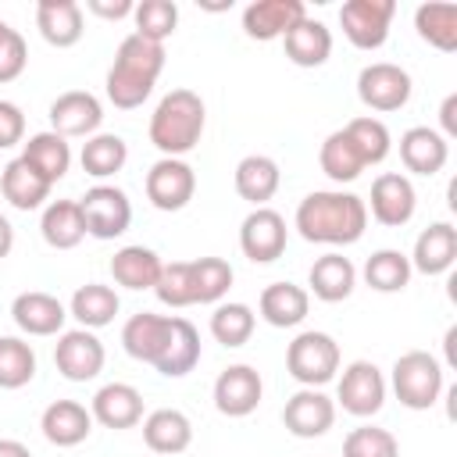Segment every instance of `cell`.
Instances as JSON below:
<instances>
[{
	"label": "cell",
	"mask_w": 457,
	"mask_h": 457,
	"mask_svg": "<svg viewBox=\"0 0 457 457\" xmlns=\"http://www.w3.org/2000/svg\"><path fill=\"white\" fill-rule=\"evenodd\" d=\"M296 232L307 243L350 246L368 228V207L357 193L343 189H314L296 204Z\"/></svg>",
	"instance_id": "1"
},
{
	"label": "cell",
	"mask_w": 457,
	"mask_h": 457,
	"mask_svg": "<svg viewBox=\"0 0 457 457\" xmlns=\"http://www.w3.org/2000/svg\"><path fill=\"white\" fill-rule=\"evenodd\" d=\"M164 71V43H150L143 36H125L118 43V54H114V64L107 71V100L121 111H132V107H143V100L154 93V82L157 75Z\"/></svg>",
	"instance_id": "2"
},
{
	"label": "cell",
	"mask_w": 457,
	"mask_h": 457,
	"mask_svg": "<svg viewBox=\"0 0 457 457\" xmlns=\"http://www.w3.org/2000/svg\"><path fill=\"white\" fill-rule=\"evenodd\" d=\"M207 125V111L200 93L193 89H171L161 96V104L150 114V143L164 154V157H182L189 154Z\"/></svg>",
	"instance_id": "3"
},
{
	"label": "cell",
	"mask_w": 457,
	"mask_h": 457,
	"mask_svg": "<svg viewBox=\"0 0 457 457\" xmlns=\"http://www.w3.org/2000/svg\"><path fill=\"white\" fill-rule=\"evenodd\" d=\"M286 371L307 389H318V386L332 382L336 371H339V343L328 332H318V328L300 332L286 346Z\"/></svg>",
	"instance_id": "4"
},
{
	"label": "cell",
	"mask_w": 457,
	"mask_h": 457,
	"mask_svg": "<svg viewBox=\"0 0 457 457\" xmlns=\"http://www.w3.org/2000/svg\"><path fill=\"white\" fill-rule=\"evenodd\" d=\"M393 393L411 411H428L443 393V364L428 350H407L393 364Z\"/></svg>",
	"instance_id": "5"
},
{
	"label": "cell",
	"mask_w": 457,
	"mask_h": 457,
	"mask_svg": "<svg viewBox=\"0 0 457 457\" xmlns=\"http://www.w3.org/2000/svg\"><path fill=\"white\" fill-rule=\"evenodd\" d=\"M79 211L86 221V236H93V239H118L132 225V204H129L125 189H118V186L86 189V196L79 200Z\"/></svg>",
	"instance_id": "6"
},
{
	"label": "cell",
	"mask_w": 457,
	"mask_h": 457,
	"mask_svg": "<svg viewBox=\"0 0 457 457\" xmlns=\"http://www.w3.org/2000/svg\"><path fill=\"white\" fill-rule=\"evenodd\" d=\"M411 75L407 68L393 64V61H375V64H364L361 75H357V96L368 111H400L407 100H411Z\"/></svg>",
	"instance_id": "7"
},
{
	"label": "cell",
	"mask_w": 457,
	"mask_h": 457,
	"mask_svg": "<svg viewBox=\"0 0 457 457\" xmlns=\"http://www.w3.org/2000/svg\"><path fill=\"white\" fill-rule=\"evenodd\" d=\"M393 14H396L393 0H346L339 7V25L357 50H378L389 39Z\"/></svg>",
	"instance_id": "8"
},
{
	"label": "cell",
	"mask_w": 457,
	"mask_h": 457,
	"mask_svg": "<svg viewBox=\"0 0 457 457\" xmlns=\"http://www.w3.org/2000/svg\"><path fill=\"white\" fill-rule=\"evenodd\" d=\"M336 400L343 403L346 414L353 418H371L386 403V378L371 361H350L339 375Z\"/></svg>",
	"instance_id": "9"
},
{
	"label": "cell",
	"mask_w": 457,
	"mask_h": 457,
	"mask_svg": "<svg viewBox=\"0 0 457 457\" xmlns=\"http://www.w3.org/2000/svg\"><path fill=\"white\" fill-rule=\"evenodd\" d=\"M104 343L96 339V332L89 328H68L57 336V346H54V364L57 371L68 378V382H89L104 371Z\"/></svg>",
	"instance_id": "10"
},
{
	"label": "cell",
	"mask_w": 457,
	"mask_h": 457,
	"mask_svg": "<svg viewBox=\"0 0 457 457\" xmlns=\"http://www.w3.org/2000/svg\"><path fill=\"white\" fill-rule=\"evenodd\" d=\"M196 193V171L182 157H161L146 171V200L157 211H182Z\"/></svg>",
	"instance_id": "11"
},
{
	"label": "cell",
	"mask_w": 457,
	"mask_h": 457,
	"mask_svg": "<svg viewBox=\"0 0 457 457\" xmlns=\"http://www.w3.org/2000/svg\"><path fill=\"white\" fill-rule=\"evenodd\" d=\"M239 250L253 264H271L286 250V218L271 207H253L239 225Z\"/></svg>",
	"instance_id": "12"
},
{
	"label": "cell",
	"mask_w": 457,
	"mask_h": 457,
	"mask_svg": "<svg viewBox=\"0 0 457 457\" xmlns=\"http://www.w3.org/2000/svg\"><path fill=\"white\" fill-rule=\"evenodd\" d=\"M371 207V218L386 228H400L414 218V207H418V193L411 186L407 175L400 171H382L375 182H371V200L364 204Z\"/></svg>",
	"instance_id": "13"
},
{
	"label": "cell",
	"mask_w": 457,
	"mask_h": 457,
	"mask_svg": "<svg viewBox=\"0 0 457 457\" xmlns=\"http://www.w3.org/2000/svg\"><path fill=\"white\" fill-rule=\"evenodd\" d=\"M264 396V382L257 375V368L250 364H228L218 378H214V407L225 418H246L257 411Z\"/></svg>",
	"instance_id": "14"
},
{
	"label": "cell",
	"mask_w": 457,
	"mask_h": 457,
	"mask_svg": "<svg viewBox=\"0 0 457 457\" xmlns=\"http://www.w3.org/2000/svg\"><path fill=\"white\" fill-rule=\"evenodd\" d=\"M332 421H336V403L321 389H307L303 386L282 407V425L296 439H318V436H325L332 428Z\"/></svg>",
	"instance_id": "15"
},
{
	"label": "cell",
	"mask_w": 457,
	"mask_h": 457,
	"mask_svg": "<svg viewBox=\"0 0 457 457\" xmlns=\"http://www.w3.org/2000/svg\"><path fill=\"white\" fill-rule=\"evenodd\" d=\"M104 121V107L89 89H68L50 104V132L57 136H96Z\"/></svg>",
	"instance_id": "16"
},
{
	"label": "cell",
	"mask_w": 457,
	"mask_h": 457,
	"mask_svg": "<svg viewBox=\"0 0 457 457\" xmlns=\"http://www.w3.org/2000/svg\"><path fill=\"white\" fill-rule=\"evenodd\" d=\"M303 18H307L303 0H253L243 11V32L250 39L271 43V39H282Z\"/></svg>",
	"instance_id": "17"
},
{
	"label": "cell",
	"mask_w": 457,
	"mask_h": 457,
	"mask_svg": "<svg viewBox=\"0 0 457 457\" xmlns=\"http://www.w3.org/2000/svg\"><path fill=\"white\" fill-rule=\"evenodd\" d=\"M11 318H14V325H18L25 336H61L68 311H64V303H61L54 293L25 289V293L14 296Z\"/></svg>",
	"instance_id": "18"
},
{
	"label": "cell",
	"mask_w": 457,
	"mask_h": 457,
	"mask_svg": "<svg viewBox=\"0 0 457 457\" xmlns=\"http://www.w3.org/2000/svg\"><path fill=\"white\" fill-rule=\"evenodd\" d=\"M89 414L93 421H100L104 428H132L143 421V393L129 382H107L96 389L93 403H89Z\"/></svg>",
	"instance_id": "19"
},
{
	"label": "cell",
	"mask_w": 457,
	"mask_h": 457,
	"mask_svg": "<svg viewBox=\"0 0 457 457\" xmlns=\"http://www.w3.org/2000/svg\"><path fill=\"white\" fill-rule=\"evenodd\" d=\"M407 261H411V271H421V275L450 271L457 261V228L450 221H432L414 239V253Z\"/></svg>",
	"instance_id": "20"
},
{
	"label": "cell",
	"mask_w": 457,
	"mask_h": 457,
	"mask_svg": "<svg viewBox=\"0 0 457 457\" xmlns=\"http://www.w3.org/2000/svg\"><path fill=\"white\" fill-rule=\"evenodd\" d=\"M143 443L157 457H175L193 443V421L175 407H157L143 418Z\"/></svg>",
	"instance_id": "21"
},
{
	"label": "cell",
	"mask_w": 457,
	"mask_h": 457,
	"mask_svg": "<svg viewBox=\"0 0 457 457\" xmlns=\"http://www.w3.org/2000/svg\"><path fill=\"white\" fill-rule=\"evenodd\" d=\"M400 161H403V168L414 171V175H436V171H443L446 161H450V143H446L436 129L414 125V129H407V132L400 136Z\"/></svg>",
	"instance_id": "22"
},
{
	"label": "cell",
	"mask_w": 457,
	"mask_h": 457,
	"mask_svg": "<svg viewBox=\"0 0 457 457\" xmlns=\"http://www.w3.org/2000/svg\"><path fill=\"white\" fill-rule=\"evenodd\" d=\"M257 311L271 328H293V325H300L307 318L311 293L303 286H296V282H271V286L261 289Z\"/></svg>",
	"instance_id": "23"
},
{
	"label": "cell",
	"mask_w": 457,
	"mask_h": 457,
	"mask_svg": "<svg viewBox=\"0 0 457 457\" xmlns=\"http://www.w3.org/2000/svg\"><path fill=\"white\" fill-rule=\"evenodd\" d=\"M39 428H43L46 443H54V446H79L93 432V414L79 400H54L43 411Z\"/></svg>",
	"instance_id": "24"
},
{
	"label": "cell",
	"mask_w": 457,
	"mask_h": 457,
	"mask_svg": "<svg viewBox=\"0 0 457 457\" xmlns=\"http://www.w3.org/2000/svg\"><path fill=\"white\" fill-rule=\"evenodd\" d=\"M168 328H171L168 314L139 311L121 325V346H125L129 357H136L143 364H157V357L164 350V339H168Z\"/></svg>",
	"instance_id": "25"
},
{
	"label": "cell",
	"mask_w": 457,
	"mask_h": 457,
	"mask_svg": "<svg viewBox=\"0 0 457 457\" xmlns=\"http://www.w3.org/2000/svg\"><path fill=\"white\" fill-rule=\"evenodd\" d=\"M36 29L57 50L75 46L86 32L82 29V7L75 0H39L36 4Z\"/></svg>",
	"instance_id": "26"
},
{
	"label": "cell",
	"mask_w": 457,
	"mask_h": 457,
	"mask_svg": "<svg viewBox=\"0 0 457 457\" xmlns=\"http://www.w3.org/2000/svg\"><path fill=\"white\" fill-rule=\"evenodd\" d=\"M282 46H286V57L296 64V68H321L332 54V32L325 21L318 18H303L296 21L286 36H282Z\"/></svg>",
	"instance_id": "27"
},
{
	"label": "cell",
	"mask_w": 457,
	"mask_h": 457,
	"mask_svg": "<svg viewBox=\"0 0 457 457\" xmlns=\"http://www.w3.org/2000/svg\"><path fill=\"white\" fill-rule=\"evenodd\" d=\"M307 286H311V293H314L321 303H339V300H346V296L353 293V286H357V268H353V261L343 257V253H325V257H318V261L311 264Z\"/></svg>",
	"instance_id": "28"
},
{
	"label": "cell",
	"mask_w": 457,
	"mask_h": 457,
	"mask_svg": "<svg viewBox=\"0 0 457 457\" xmlns=\"http://www.w3.org/2000/svg\"><path fill=\"white\" fill-rule=\"evenodd\" d=\"M196 364H200V332L193 328V321L171 318L164 350H161V357H157L154 368H157L161 375H168V378H182V375H189Z\"/></svg>",
	"instance_id": "29"
},
{
	"label": "cell",
	"mask_w": 457,
	"mask_h": 457,
	"mask_svg": "<svg viewBox=\"0 0 457 457\" xmlns=\"http://www.w3.org/2000/svg\"><path fill=\"white\" fill-rule=\"evenodd\" d=\"M236 193L243 200H250L253 207H264L275 193H278V182H282V171L275 164V157L268 154H246L239 164H236Z\"/></svg>",
	"instance_id": "30"
},
{
	"label": "cell",
	"mask_w": 457,
	"mask_h": 457,
	"mask_svg": "<svg viewBox=\"0 0 457 457\" xmlns=\"http://www.w3.org/2000/svg\"><path fill=\"white\" fill-rule=\"evenodd\" d=\"M0 193H4V200H7L11 207H18V211H36V207H43V200L50 196V182H46L32 164H25L21 157H14V161H7L4 171H0Z\"/></svg>",
	"instance_id": "31"
},
{
	"label": "cell",
	"mask_w": 457,
	"mask_h": 457,
	"mask_svg": "<svg viewBox=\"0 0 457 457\" xmlns=\"http://www.w3.org/2000/svg\"><path fill=\"white\" fill-rule=\"evenodd\" d=\"M39 232L46 246L54 250H75L86 239V221L79 211V200H50L39 218Z\"/></svg>",
	"instance_id": "32"
},
{
	"label": "cell",
	"mask_w": 457,
	"mask_h": 457,
	"mask_svg": "<svg viewBox=\"0 0 457 457\" xmlns=\"http://www.w3.org/2000/svg\"><path fill=\"white\" fill-rule=\"evenodd\" d=\"M21 161L32 164V168L54 186V182L64 179L68 168H71V146H68L64 136H57V132L46 129V132L29 136V143L21 146Z\"/></svg>",
	"instance_id": "33"
},
{
	"label": "cell",
	"mask_w": 457,
	"mask_h": 457,
	"mask_svg": "<svg viewBox=\"0 0 457 457\" xmlns=\"http://www.w3.org/2000/svg\"><path fill=\"white\" fill-rule=\"evenodd\" d=\"M118 307H121V300H118V293H114L111 286H104V282H86V286H79V289L71 293L68 314H71L82 328L93 332V328L111 325L114 314H118Z\"/></svg>",
	"instance_id": "34"
},
{
	"label": "cell",
	"mask_w": 457,
	"mask_h": 457,
	"mask_svg": "<svg viewBox=\"0 0 457 457\" xmlns=\"http://www.w3.org/2000/svg\"><path fill=\"white\" fill-rule=\"evenodd\" d=\"M161 268L164 261L150 246H121L111 257V275L125 289H154L161 278Z\"/></svg>",
	"instance_id": "35"
},
{
	"label": "cell",
	"mask_w": 457,
	"mask_h": 457,
	"mask_svg": "<svg viewBox=\"0 0 457 457\" xmlns=\"http://www.w3.org/2000/svg\"><path fill=\"white\" fill-rule=\"evenodd\" d=\"M414 29L428 46L453 54L457 50V4H439V0L421 4L414 11Z\"/></svg>",
	"instance_id": "36"
},
{
	"label": "cell",
	"mask_w": 457,
	"mask_h": 457,
	"mask_svg": "<svg viewBox=\"0 0 457 457\" xmlns=\"http://www.w3.org/2000/svg\"><path fill=\"white\" fill-rule=\"evenodd\" d=\"M79 161H82V171H86V175H93V179H111V175H118V171L125 168L129 146H125V139L114 136V132H96V136H89V139L82 143Z\"/></svg>",
	"instance_id": "37"
},
{
	"label": "cell",
	"mask_w": 457,
	"mask_h": 457,
	"mask_svg": "<svg viewBox=\"0 0 457 457\" xmlns=\"http://www.w3.org/2000/svg\"><path fill=\"white\" fill-rule=\"evenodd\" d=\"M318 164H321V171H325L332 182H353V179L368 168L364 157L357 154V146L350 143V136H346L343 129H336V132L325 136V143H321V150H318Z\"/></svg>",
	"instance_id": "38"
},
{
	"label": "cell",
	"mask_w": 457,
	"mask_h": 457,
	"mask_svg": "<svg viewBox=\"0 0 457 457\" xmlns=\"http://www.w3.org/2000/svg\"><path fill=\"white\" fill-rule=\"evenodd\" d=\"M411 275H414L411 271V261L400 250H375L364 261V282L375 293H400V289H407Z\"/></svg>",
	"instance_id": "39"
},
{
	"label": "cell",
	"mask_w": 457,
	"mask_h": 457,
	"mask_svg": "<svg viewBox=\"0 0 457 457\" xmlns=\"http://www.w3.org/2000/svg\"><path fill=\"white\" fill-rule=\"evenodd\" d=\"M343 132L350 136V143L357 146V154L364 157V164H382L389 157V146H393V136L386 129L382 118H371V114H361V118H350L343 125Z\"/></svg>",
	"instance_id": "40"
},
{
	"label": "cell",
	"mask_w": 457,
	"mask_h": 457,
	"mask_svg": "<svg viewBox=\"0 0 457 457\" xmlns=\"http://www.w3.org/2000/svg\"><path fill=\"white\" fill-rule=\"evenodd\" d=\"M36 378V350L18 336H0V389H21Z\"/></svg>",
	"instance_id": "41"
},
{
	"label": "cell",
	"mask_w": 457,
	"mask_h": 457,
	"mask_svg": "<svg viewBox=\"0 0 457 457\" xmlns=\"http://www.w3.org/2000/svg\"><path fill=\"white\" fill-rule=\"evenodd\" d=\"M253 325H257V314L246 303H236V300L218 303L214 314H211V336L221 346H243L253 336Z\"/></svg>",
	"instance_id": "42"
},
{
	"label": "cell",
	"mask_w": 457,
	"mask_h": 457,
	"mask_svg": "<svg viewBox=\"0 0 457 457\" xmlns=\"http://www.w3.org/2000/svg\"><path fill=\"white\" fill-rule=\"evenodd\" d=\"M232 264L225 257H196L193 261V296L196 303H221L232 286Z\"/></svg>",
	"instance_id": "43"
},
{
	"label": "cell",
	"mask_w": 457,
	"mask_h": 457,
	"mask_svg": "<svg viewBox=\"0 0 457 457\" xmlns=\"http://www.w3.org/2000/svg\"><path fill=\"white\" fill-rule=\"evenodd\" d=\"M132 18H136V36L150 43H164L179 25V7L171 0H143L136 4Z\"/></svg>",
	"instance_id": "44"
},
{
	"label": "cell",
	"mask_w": 457,
	"mask_h": 457,
	"mask_svg": "<svg viewBox=\"0 0 457 457\" xmlns=\"http://www.w3.org/2000/svg\"><path fill=\"white\" fill-rule=\"evenodd\" d=\"M154 293H157V300L164 307H189V303H196V296H193V261L164 264Z\"/></svg>",
	"instance_id": "45"
},
{
	"label": "cell",
	"mask_w": 457,
	"mask_h": 457,
	"mask_svg": "<svg viewBox=\"0 0 457 457\" xmlns=\"http://www.w3.org/2000/svg\"><path fill=\"white\" fill-rule=\"evenodd\" d=\"M343 457H400V443L389 428L361 425L343 439Z\"/></svg>",
	"instance_id": "46"
},
{
	"label": "cell",
	"mask_w": 457,
	"mask_h": 457,
	"mask_svg": "<svg viewBox=\"0 0 457 457\" xmlns=\"http://www.w3.org/2000/svg\"><path fill=\"white\" fill-rule=\"evenodd\" d=\"M25 64H29V46H25L18 29H7L0 39V86L14 82L25 71Z\"/></svg>",
	"instance_id": "47"
},
{
	"label": "cell",
	"mask_w": 457,
	"mask_h": 457,
	"mask_svg": "<svg viewBox=\"0 0 457 457\" xmlns=\"http://www.w3.org/2000/svg\"><path fill=\"white\" fill-rule=\"evenodd\" d=\"M25 139V114L14 100H0V150L18 146Z\"/></svg>",
	"instance_id": "48"
},
{
	"label": "cell",
	"mask_w": 457,
	"mask_h": 457,
	"mask_svg": "<svg viewBox=\"0 0 457 457\" xmlns=\"http://www.w3.org/2000/svg\"><path fill=\"white\" fill-rule=\"evenodd\" d=\"M86 7H89L93 14H100V18H107V21L129 18V14L136 11V4H132V0H114V4H111V0H89Z\"/></svg>",
	"instance_id": "49"
},
{
	"label": "cell",
	"mask_w": 457,
	"mask_h": 457,
	"mask_svg": "<svg viewBox=\"0 0 457 457\" xmlns=\"http://www.w3.org/2000/svg\"><path fill=\"white\" fill-rule=\"evenodd\" d=\"M439 121H443V139H450V136H457V93H450L446 100H443V107H439Z\"/></svg>",
	"instance_id": "50"
},
{
	"label": "cell",
	"mask_w": 457,
	"mask_h": 457,
	"mask_svg": "<svg viewBox=\"0 0 457 457\" xmlns=\"http://www.w3.org/2000/svg\"><path fill=\"white\" fill-rule=\"evenodd\" d=\"M11 250H14V228H11V221L0 214V261H4Z\"/></svg>",
	"instance_id": "51"
},
{
	"label": "cell",
	"mask_w": 457,
	"mask_h": 457,
	"mask_svg": "<svg viewBox=\"0 0 457 457\" xmlns=\"http://www.w3.org/2000/svg\"><path fill=\"white\" fill-rule=\"evenodd\" d=\"M0 457H32V453H29V446L18 443V439H0Z\"/></svg>",
	"instance_id": "52"
},
{
	"label": "cell",
	"mask_w": 457,
	"mask_h": 457,
	"mask_svg": "<svg viewBox=\"0 0 457 457\" xmlns=\"http://www.w3.org/2000/svg\"><path fill=\"white\" fill-rule=\"evenodd\" d=\"M7 29H11V25H7L4 18H0V39H4V32H7Z\"/></svg>",
	"instance_id": "53"
}]
</instances>
